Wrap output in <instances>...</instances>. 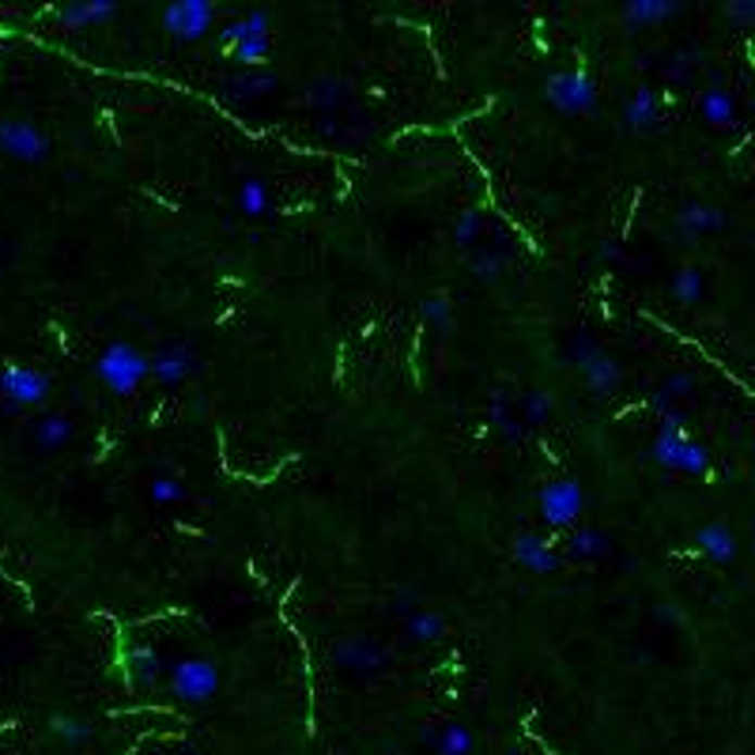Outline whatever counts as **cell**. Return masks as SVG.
Returning <instances> with one entry per match:
<instances>
[{
	"label": "cell",
	"instance_id": "obj_19",
	"mask_svg": "<svg viewBox=\"0 0 755 755\" xmlns=\"http://www.w3.org/2000/svg\"><path fill=\"white\" fill-rule=\"evenodd\" d=\"M627 122H631L634 129H650V125L657 122V99L650 87H639V95H634L631 106H627Z\"/></svg>",
	"mask_w": 755,
	"mask_h": 755
},
{
	"label": "cell",
	"instance_id": "obj_31",
	"mask_svg": "<svg viewBox=\"0 0 755 755\" xmlns=\"http://www.w3.org/2000/svg\"><path fill=\"white\" fill-rule=\"evenodd\" d=\"M424 317H431V322H446V317H450V306H446V302H442V299H431V302H427V306H424Z\"/></svg>",
	"mask_w": 755,
	"mask_h": 755
},
{
	"label": "cell",
	"instance_id": "obj_7",
	"mask_svg": "<svg viewBox=\"0 0 755 755\" xmlns=\"http://www.w3.org/2000/svg\"><path fill=\"white\" fill-rule=\"evenodd\" d=\"M224 42L235 46V58L246 65H261L268 58V15L250 12L246 20H238L235 27L224 30Z\"/></svg>",
	"mask_w": 755,
	"mask_h": 755
},
{
	"label": "cell",
	"instance_id": "obj_3",
	"mask_svg": "<svg viewBox=\"0 0 755 755\" xmlns=\"http://www.w3.org/2000/svg\"><path fill=\"white\" fill-rule=\"evenodd\" d=\"M171 688L186 703H209L219 688V672L204 657H181V662L171 665Z\"/></svg>",
	"mask_w": 755,
	"mask_h": 755
},
{
	"label": "cell",
	"instance_id": "obj_8",
	"mask_svg": "<svg viewBox=\"0 0 755 755\" xmlns=\"http://www.w3.org/2000/svg\"><path fill=\"white\" fill-rule=\"evenodd\" d=\"M212 20H216V8L204 4V0H174L163 12V27L171 30L181 42H197V38L209 35Z\"/></svg>",
	"mask_w": 755,
	"mask_h": 755
},
{
	"label": "cell",
	"instance_id": "obj_13",
	"mask_svg": "<svg viewBox=\"0 0 755 755\" xmlns=\"http://www.w3.org/2000/svg\"><path fill=\"white\" fill-rule=\"evenodd\" d=\"M514 555H518L521 567L537 570V575H548V570L559 567V559H555V552L548 548V540L532 537V532H521V537L514 540Z\"/></svg>",
	"mask_w": 755,
	"mask_h": 755
},
{
	"label": "cell",
	"instance_id": "obj_32",
	"mask_svg": "<svg viewBox=\"0 0 755 755\" xmlns=\"http://www.w3.org/2000/svg\"><path fill=\"white\" fill-rule=\"evenodd\" d=\"M235 87H238L242 95H261L265 87H273V79H268V76H261V79H238Z\"/></svg>",
	"mask_w": 755,
	"mask_h": 755
},
{
	"label": "cell",
	"instance_id": "obj_26",
	"mask_svg": "<svg viewBox=\"0 0 755 755\" xmlns=\"http://www.w3.org/2000/svg\"><path fill=\"white\" fill-rule=\"evenodd\" d=\"M439 752L442 755H468L473 752V733L465 726H446L439 737Z\"/></svg>",
	"mask_w": 755,
	"mask_h": 755
},
{
	"label": "cell",
	"instance_id": "obj_4",
	"mask_svg": "<svg viewBox=\"0 0 755 755\" xmlns=\"http://www.w3.org/2000/svg\"><path fill=\"white\" fill-rule=\"evenodd\" d=\"M654 457L662 461V465L677 468V473H703V468H706V450L683 439V435H680V416L665 419L662 439H657V446H654Z\"/></svg>",
	"mask_w": 755,
	"mask_h": 755
},
{
	"label": "cell",
	"instance_id": "obj_34",
	"mask_svg": "<svg viewBox=\"0 0 755 755\" xmlns=\"http://www.w3.org/2000/svg\"><path fill=\"white\" fill-rule=\"evenodd\" d=\"M688 386H691V378H672L669 386H665V397H677L680 389H688ZM665 397H662V401H665Z\"/></svg>",
	"mask_w": 755,
	"mask_h": 755
},
{
	"label": "cell",
	"instance_id": "obj_15",
	"mask_svg": "<svg viewBox=\"0 0 755 755\" xmlns=\"http://www.w3.org/2000/svg\"><path fill=\"white\" fill-rule=\"evenodd\" d=\"M699 110H703V117L710 125H733V114H737V106H733V99H729L726 91H721V87H710V91L703 95V99H699Z\"/></svg>",
	"mask_w": 755,
	"mask_h": 755
},
{
	"label": "cell",
	"instance_id": "obj_25",
	"mask_svg": "<svg viewBox=\"0 0 755 755\" xmlns=\"http://www.w3.org/2000/svg\"><path fill=\"white\" fill-rule=\"evenodd\" d=\"M133 677H137L140 688H151L159 677V654L155 650H133Z\"/></svg>",
	"mask_w": 755,
	"mask_h": 755
},
{
	"label": "cell",
	"instance_id": "obj_33",
	"mask_svg": "<svg viewBox=\"0 0 755 755\" xmlns=\"http://www.w3.org/2000/svg\"><path fill=\"white\" fill-rule=\"evenodd\" d=\"M726 15H737V20L748 23L752 15H755V4H748V0H744V4H729V8H726Z\"/></svg>",
	"mask_w": 755,
	"mask_h": 755
},
{
	"label": "cell",
	"instance_id": "obj_9",
	"mask_svg": "<svg viewBox=\"0 0 755 755\" xmlns=\"http://www.w3.org/2000/svg\"><path fill=\"white\" fill-rule=\"evenodd\" d=\"M582 506H586V499L575 480H555L540 491V511H544L548 526H570V521H578Z\"/></svg>",
	"mask_w": 755,
	"mask_h": 755
},
{
	"label": "cell",
	"instance_id": "obj_24",
	"mask_svg": "<svg viewBox=\"0 0 755 755\" xmlns=\"http://www.w3.org/2000/svg\"><path fill=\"white\" fill-rule=\"evenodd\" d=\"M672 295H677V302H683V306L699 302V295H703V276H699L695 268H680V273L672 276Z\"/></svg>",
	"mask_w": 755,
	"mask_h": 755
},
{
	"label": "cell",
	"instance_id": "obj_18",
	"mask_svg": "<svg viewBox=\"0 0 755 755\" xmlns=\"http://www.w3.org/2000/svg\"><path fill=\"white\" fill-rule=\"evenodd\" d=\"M68 435H73V427H68L65 416H50V419H42V424L35 427V442H38V446H42L46 453L65 446Z\"/></svg>",
	"mask_w": 755,
	"mask_h": 755
},
{
	"label": "cell",
	"instance_id": "obj_21",
	"mask_svg": "<svg viewBox=\"0 0 755 755\" xmlns=\"http://www.w3.org/2000/svg\"><path fill=\"white\" fill-rule=\"evenodd\" d=\"M575 559H590V555H604L608 552V537L597 529H578L575 537H570V548H567Z\"/></svg>",
	"mask_w": 755,
	"mask_h": 755
},
{
	"label": "cell",
	"instance_id": "obj_20",
	"mask_svg": "<svg viewBox=\"0 0 755 755\" xmlns=\"http://www.w3.org/2000/svg\"><path fill=\"white\" fill-rule=\"evenodd\" d=\"M408 634L419 642H435L446 634V624H442L439 612H412L408 616Z\"/></svg>",
	"mask_w": 755,
	"mask_h": 755
},
{
	"label": "cell",
	"instance_id": "obj_16",
	"mask_svg": "<svg viewBox=\"0 0 755 755\" xmlns=\"http://www.w3.org/2000/svg\"><path fill=\"white\" fill-rule=\"evenodd\" d=\"M114 12H117L114 4H68L58 12V20L65 23V27H91V23L110 20Z\"/></svg>",
	"mask_w": 755,
	"mask_h": 755
},
{
	"label": "cell",
	"instance_id": "obj_12",
	"mask_svg": "<svg viewBox=\"0 0 755 755\" xmlns=\"http://www.w3.org/2000/svg\"><path fill=\"white\" fill-rule=\"evenodd\" d=\"M151 375L166 386H178L181 378L193 375V352L186 344H174V348H163V352L151 360Z\"/></svg>",
	"mask_w": 755,
	"mask_h": 755
},
{
	"label": "cell",
	"instance_id": "obj_22",
	"mask_svg": "<svg viewBox=\"0 0 755 755\" xmlns=\"http://www.w3.org/2000/svg\"><path fill=\"white\" fill-rule=\"evenodd\" d=\"M238 209L246 212V216H261V212L268 209V189L261 178H246L242 189H238Z\"/></svg>",
	"mask_w": 755,
	"mask_h": 755
},
{
	"label": "cell",
	"instance_id": "obj_5",
	"mask_svg": "<svg viewBox=\"0 0 755 755\" xmlns=\"http://www.w3.org/2000/svg\"><path fill=\"white\" fill-rule=\"evenodd\" d=\"M0 151L20 159V163H42L50 140L38 125L23 122V117H0Z\"/></svg>",
	"mask_w": 755,
	"mask_h": 755
},
{
	"label": "cell",
	"instance_id": "obj_14",
	"mask_svg": "<svg viewBox=\"0 0 755 755\" xmlns=\"http://www.w3.org/2000/svg\"><path fill=\"white\" fill-rule=\"evenodd\" d=\"M695 544L703 548L714 563H729L737 555V537L729 526H703L695 532Z\"/></svg>",
	"mask_w": 755,
	"mask_h": 755
},
{
	"label": "cell",
	"instance_id": "obj_6",
	"mask_svg": "<svg viewBox=\"0 0 755 755\" xmlns=\"http://www.w3.org/2000/svg\"><path fill=\"white\" fill-rule=\"evenodd\" d=\"M548 99L563 110V114H590L593 102H597V87L582 68H570V73H555L548 79Z\"/></svg>",
	"mask_w": 755,
	"mask_h": 755
},
{
	"label": "cell",
	"instance_id": "obj_27",
	"mask_svg": "<svg viewBox=\"0 0 755 755\" xmlns=\"http://www.w3.org/2000/svg\"><path fill=\"white\" fill-rule=\"evenodd\" d=\"M53 733L65 737L68 744H79V741H87V737H91V726H87V721H76V718H58V721H53Z\"/></svg>",
	"mask_w": 755,
	"mask_h": 755
},
{
	"label": "cell",
	"instance_id": "obj_30",
	"mask_svg": "<svg viewBox=\"0 0 755 755\" xmlns=\"http://www.w3.org/2000/svg\"><path fill=\"white\" fill-rule=\"evenodd\" d=\"M476 230H480V212H461V219H457V242H473Z\"/></svg>",
	"mask_w": 755,
	"mask_h": 755
},
{
	"label": "cell",
	"instance_id": "obj_10",
	"mask_svg": "<svg viewBox=\"0 0 755 755\" xmlns=\"http://www.w3.org/2000/svg\"><path fill=\"white\" fill-rule=\"evenodd\" d=\"M575 355H578V367H582L586 381H590V389H593L597 397L612 393V389L619 386V367H616V360H612V355H604L597 344L582 340Z\"/></svg>",
	"mask_w": 755,
	"mask_h": 755
},
{
	"label": "cell",
	"instance_id": "obj_29",
	"mask_svg": "<svg viewBox=\"0 0 755 755\" xmlns=\"http://www.w3.org/2000/svg\"><path fill=\"white\" fill-rule=\"evenodd\" d=\"M548 412H552V401H548V393H529V404H526L529 424H540Z\"/></svg>",
	"mask_w": 755,
	"mask_h": 755
},
{
	"label": "cell",
	"instance_id": "obj_23",
	"mask_svg": "<svg viewBox=\"0 0 755 755\" xmlns=\"http://www.w3.org/2000/svg\"><path fill=\"white\" fill-rule=\"evenodd\" d=\"M672 12H677V4H665V0H662V4H650V0H634V4L624 8V20L627 23H639V27H642V23L669 20Z\"/></svg>",
	"mask_w": 755,
	"mask_h": 755
},
{
	"label": "cell",
	"instance_id": "obj_1",
	"mask_svg": "<svg viewBox=\"0 0 755 755\" xmlns=\"http://www.w3.org/2000/svg\"><path fill=\"white\" fill-rule=\"evenodd\" d=\"M151 375V360L144 352H137L133 344H110L99 355V378L106 381L114 393H133Z\"/></svg>",
	"mask_w": 755,
	"mask_h": 755
},
{
	"label": "cell",
	"instance_id": "obj_17",
	"mask_svg": "<svg viewBox=\"0 0 755 755\" xmlns=\"http://www.w3.org/2000/svg\"><path fill=\"white\" fill-rule=\"evenodd\" d=\"M721 224H726V216H721L718 209H703V204H691V209L680 212V230L683 235H703V230H718Z\"/></svg>",
	"mask_w": 755,
	"mask_h": 755
},
{
	"label": "cell",
	"instance_id": "obj_11",
	"mask_svg": "<svg viewBox=\"0 0 755 755\" xmlns=\"http://www.w3.org/2000/svg\"><path fill=\"white\" fill-rule=\"evenodd\" d=\"M332 662L344 665V669H355V672H370V669H381V665H386V654H381L375 642L348 634V639L332 650Z\"/></svg>",
	"mask_w": 755,
	"mask_h": 755
},
{
	"label": "cell",
	"instance_id": "obj_2",
	"mask_svg": "<svg viewBox=\"0 0 755 755\" xmlns=\"http://www.w3.org/2000/svg\"><path fill=\"white\" fill-rule=\"evenodd\" d=\"M50 393V378L35 367H20V363H8L0 370V401H4V412H20L27 404L46 401Z\"/></svg>",
	"mask_w": 755,
	"mask_h": 755
},
{
	"label": "cell",
	"instance_id": "obj_28",
	"mask_svg": "<svg viewBox=\"0 0 755 755\" xmlns=\"http://www.w3.org/2000/svg\"><path fill=\"white\" fill-rule=\"evenodd\" d=\"M151 499H155V503H178V499H186V488H181L178 480L159 476V480L151 483Z\"/></svg>",
	"mask_w": 755,
	"mask_h": 755
}]
</instances>
